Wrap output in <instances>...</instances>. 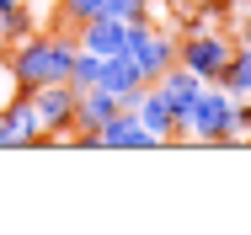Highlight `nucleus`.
<instances>
[{
	"instance_id": "obj_10",
	"label": "nucleus",
	"mask_w": 251,
	"mask_h": 235,
	"mask_svg": "<svg viewBox=\"0 0 251 235\" xmlns=\"http://www.w3.org/2000/svg\"><path fill=\"white\" fill-rule=\"evenodd\" d=\"M128 112H134V118H139V123H145V129H150L160 144H171L176 134H182V129H176V112L166 107V96L155 91V86H145V91H139V102H134Z\"/></svg>"
},
{
	"instance_id": "obj_21",
	"label": "nucleus",
	"mask_w": 251,
	"mask_h": 235,
	"mask_svg": "<svg viewBox=\"0 0 251 235\" xmlns=\"http://www.w3.org/2000/svg\"><path fill=\"white\" fill-rule=\"evenodd\" d=\"M0 150H5V134H0Z\"/></svg>"
},
{
	"instance_id": "obj_9",
	"label": "nucleus",
	"mask_w": 251,
	"mask_h": 235,
	"mask_svg": "<svg viewBox=\"0 0 251 235\" xmlns=\"http://www.w3.org/2000/svg\"><path fill=\"white\" fill-rule=\"evenodd\" d=\"M155 91L166 96V107L176 112V129H182V118H187V107L198 102V91H203V75H193L187 64H171L160 80H155Z\"/></svg>"
},
{
	"instance_id": "obj_8",
	"label": "nucleus",
	"mask_w": 251,
	"mask_h": 235,
	"mask_svg": "<svg viewBox=\"0 0 251 235\" xmlns=\"http://www.w3.org/2000/svg\"><path fill=\"white\" fill-rule=\"evenodd\" d=\"M101 86L118 96L123 107H134V102H139V91H145L150 80H145V70L134 64V53H107V59H101Z\"/></svg>"
},
{
	"instance_id": "obj_18",
	"label": "nucleus",
	"mask_w": 251,
	"mask_h": 235,
	"mask_svg": "<svg viewBox=\"0 0 251 235\" xmlns=\"http://www.w3.org/2000/svg\"><path fill=\"white\" fill-rule=\"evenodd\" d=\"M145 5H150V0H107V16H118V22H145Z\"/></svg>"
},
{
	"instance_id": "obj_14",
	"label": "nucleus",
	"mask_w": 251,
	"mask_h": 235,
	"mask_svg": "<svg viewBox=\"0 0 251 235\" xmlns=\"http://www.w3.org/2000/svg\"><path fill=\"white\" fill-rule=\"evenodd\" d=\"M219 86H225L230 96H251V48H246V43H241L235 53H230V64H225Z\"/></svg>"
},
{
	"instance_id": "obj_2",
	"label": "nucleus",
	"mask_w": 251,
	"mask_h": 235,
	"mask_svg": "<svg viewBox=\"0 0 251 235\" xmlns=\"http://www.w3.org/2000/svg\"><path fill=\"white\" fill-rule=\"evenodd\" d=\"M230 107H235V96L225 91L219 80H203L198 102H193L187 118H182V134L193 144H225L230 139Z\"/></svg>"
},
{
	"instance_id": "obj_13",
	"label": "nucleus",
	"mask_w": 251,
	"mask_h": 235,
	"mask_svg": "<svg viewBox=\"0 0 251 235\" xmlns=\"http://www.w3.org/2000/svg\"><path fill=\"white\" fill-rule=\"evenodd\" d=\"M43 22H38V0H16V5H5L0 11V38L5 43H22V38H32Z\"/></svg>"
},
{
	"instance_id": "obj_3",
	"label": "nucleus",
	"mask_w": 251,
	"mask_h": 235,
	"mask_svg": "<svg viewBox=\"0 0 251 235\" xmlns=\"http://www.w3.org/2000/svg\"><path fill=\"white\" fill-rule=\"evenodd\" d=\"M123 53H134V64L145 70V80H160L171 64H176V38L171 32H160V27H145V22H128V48Z\"/></svg>"
},
{
	"instance_id": "obj_7",
	"label": "nucleus",
	"mask_w": 251,
	"mask_h": 235,
	"mask_svg": "<svg viewBox=\"0 0 251 235\" xmlns=\"http://www.w3.org/2000/svg\"><path fill=\"white\" fill-rule=\"evenodd\" d=\"M97 150H160V139L123 107L118 118H107V123L97 129Z\"/></svg>"
},
{
	"instance_id": "obj_11",
	"label": "nucleus",
	"mask_w": 251,
	"mask_h": 235,
	"mask_svg": "<svg viewBox=\"0 0 251 235\" xmlns=\"http://www.w3.org/2000/svg\"><path fill=\"white\" fill-rule=\"evenodd\" d=\"M80 48H91V53H123L128 48V22H118V16H91V22H80Z\"/></svg>"
},
{
	"instance_id": "obj_12",
	"label": "nucleus",
	"mask_w": 251,
	"mask_h": 235,
	"mask_svg": "<svg viewBox=\"0 0 251 235\" xmlns=\"http://www.w3.org/2000/svg\"><path fill=\"white\" fill-rule=\"evenodd\" d=\"M123 112V102L107 91V86H91V91L75 96V129H86V134H97L107 118H118Z\"/></svg>"
},
{
	"instance_id": "obj_16",
	"label": "nucleus",
	"mask_w": 251,
	"mask_h": 235,
	"mask_svg": "<svg viewBox=\"0 0 251 235\" xmlns=\"http://www.w3.org/2000/svg\"><path fill=\"white\" fill-rule=\"evenodd\" d=\"M107 11V0H59V16L70 22V27H80V22H91Z\"/></svg>"
},
{
	"instance_id": "obj_20",
	"label": "nucleus",
	"mask_w": 251,
	"mask_h": 235,
	"mask_svg": "<svg viewBox=\"0 0 251 235\" xmlns=\"http://www.w3.org/2000/svg\"><path fill=\"white\" fill-rule=\"evenodd\" d=\"M5 48H11V43H5V38H0V64H5Z\"/></svg>"
},
{
	"instance_id": "obj_5",
	"label": "nucleus",
	"mask_w": 251,
	"mask_h": 235,
	"mask_svg": "<svg viewBox=\"0 0 251 235\" xmlns=\"http://www.w3.org/2000/svg\"><path fill=\"white\" fill-rule=\"evenodd\" d=\"M230 53H235V43H230L225 32H193V38L176 43V64H187L203 80H219L225 64H230Z\"/></svg>"
},
{
	"instance_id": "obj_15",
	"label": "nucleus",
	"mask_w": 251,
	"mask_h": 235,
	"mask_svg": "<svg viewBox=\"0 0 251 235\" xmlns=\"http://www.w3.org/2000/svg\"><path fill=\"white\" fill-rule=\"evenodd\" d=\"M70 86H75V91H91V86H101V53H91V48H75Z\"/></svg>"
},
{
	"instance_id": "obj_17",
	"label": "nucleus",
	"mask_w": 251,
	"mask_h": 235,
	"mask_svg": "<svg viewBox=\"0 0 251 235\" xmlns=\"http://www.w3.org/2000/svg\"><path fill=\"white\" fill-rule=\"evenodd\" d=\"M230 139H251V96H235L230 107Z\"/></svg>"
},
{
	"instance_id": "obj_6",
	"label": "nucleus",
	"mask_w": 251,
	"mask_h": 235,
	"mask_svg": "<svg viewBox=\"0 0 251 235\" xmlns=\"http://www.w3.org/2000/svg\"><path fill=\"white\" fill-rule=\"evenodd\" d=\"M0 134H5V150H27V144H53L32 112V91H16L5 107H0Z\"/></svg>"
},
{
	"instance_id": "obj_1",
	"label": "nucleus",
	"mask_w": 251,
	"mask_h": 235,
	"mask_svg": "<svg viewBox=\"0 0 251 235\" xmlns=\"http://www.w3.org/2000/svg\"><path fill=\"white\" fill-rule=\"evenodd\" d=\"M75 38H64V32H32V38H22V43L5 48V70H11V86L16 91H38V86H49V80H70V64H75Z\"/></svg>"
},
{
	"instance_id": "obj_4",
	"label": "nucleus",
	"mask_w": 251,
	"mask_h": 235,
	"mask_svg": "<svg viewBox=\"0 0 251 235\" xmlns=\"http://www.w3.org/2000/svg\"><path fill=\"white\" fill-rule=\"evenodd\" d=\"M75 86L70 80H49V86H38L32 91V112H38V123H43V134L53 144L64 139V134H75Z\"/></svg>"
},
{
	"instance_id": "obj_19",
	"label": "nucleus",
	"mask_w": 251,
	"mask_h": 235,
	"mask_svg": "<svg viewBox=\"0 0 251 235\" xmlns=\"http://www.w3.org/2000/svg\"><path fill=\"white\" fill-rule=\"evenodd\" d=\"M241 43H246V48H251V22H246V27H241Z\"/></svg>"
}]
</instances>
